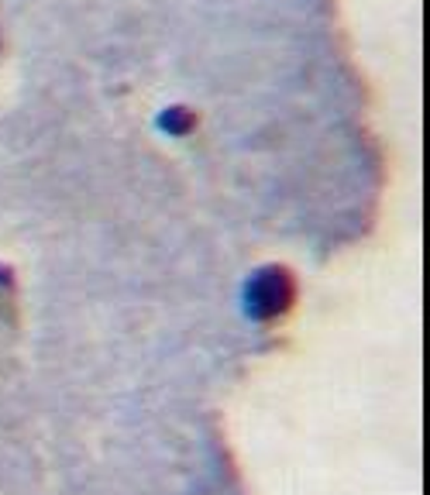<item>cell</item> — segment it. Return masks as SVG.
<instances>
[{
  "instance_id": "cell-1",
  "label": "cell",
  "mask_w": 430,
  "mask_h": 495,
  "mask_svg": "<svg viewBox=\"0 0 430 495\" xmlns=\"http://www.w3.org/2000/svg\"><path fill=\"white\" fill-rule=\"evenodd\" d=\"M255 300L262 303V313H276V309L286 307V300H289V289H286V278L282 272H262V276L255 278Z\"/></svg>"
}]
</instances>
